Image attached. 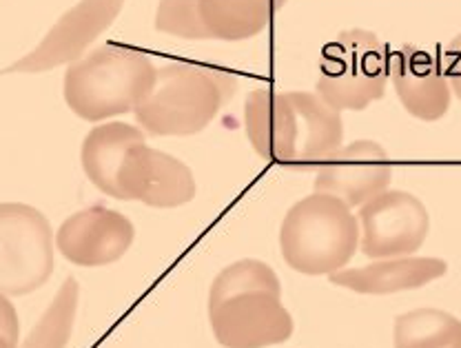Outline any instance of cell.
Wrapping results in <instances>:
<instances>
[{"mask_svg":"<svg viewBox=\"0 0 461 348\" xmlns=\"http://www.w3.org/2000/svg\"><path fill=\"white\" fill-rule=\"evenodd\" d=\"M80 162L86 178L115 200L176 209L198 193L185 162L149 147L147 133L127 123H103L91 129L80 149Z\"/></svg>","mask_w":461,"mask_h":348,"instance_id":"obj_1","label":"cell"},{"mask_svg":"<svg viewBox=\"0 0 461 348\" xmlns=\"http://www.w3.org/2000/svg\"><path fill=\"white\" fill-rule=\"evenodd\" d=\"M244 129L259 158L280 164L321 162L344 140L342 114L311 91H251Z\"/></svg>","mask_w":461,"mask_h":348,"instance_id":"obj_2","label":"cell"},{"mask_svg":"<svg viewBox=\"0 0 461 348\" xmlns=\"http://www.w3.org/2000/svg\"><path fill=\"white\" fill-rule=\"evenodd\" d=\"M209 322L224 348H267L293 335L280 278L259 260H240L213 279Z\"/></svg>","mask_w":461,"mask_h":348,"instance_id":"obj_3","label":"cell"},{"mask_svg":"<svg viewBox=\"0 0 461 348\" xmlns=\"http://www.w3.org/2000/svg\"><path fill=\"white\" fill-rule=\"evenodd\" d=\"M230 71L186 60L165 62L136 105V123L149 135H195L209 127L238 91Z\"/></svg>","mask_w":461,"mask_h":348,"instance_id":"obj_4","label":"cell"},{"mask_svg":"<svg viewBox=\"0 0 461 348\" xmlns=\"http://www.w3.org/2000/svg\"><path fill=\"white\" fill-rule=\"evenodd\" d=\"M156 65L144 51L107 42L71 62L65 74L67 107L86 123H103L136 109L151 87Z\"/></svg>","mask_w":461,"mask_h":348,"instance_id":"obj_5","label":"cell"},{"mask_svg":"<svg viewBox=\"0 0 461 348\" xmlns=\"http://www.w3.org/2000/svg\"><path fill=\"white\" fill-rule=\"evenodd\" d=\"M357 246L359 220L344 200L329 193H311L293 205L282 222V258L297 273L330 275L342 270Z\"/></svg>","mask_w":461,"mask_h":348,"instance_id":"obj_6","label":"cell"},{"mask_svg":"<svg viewBox=\"0 0 461 348\" xmlns=\"http://www.w3.org/2000/svg\"><path fill=\"white\" fill-rule=\"evenodd\" d=\"M388 50L377 33L346 29L321 50L315 94L335 111H364L388 85Z\"/></svg>","mask_w":461,"mask_h":348,"instance_id":"obj_7","label":"cell"},{"mask_svg":"<svg viewBox=\"0 0 461 348\" xmlns=\"http://www.w3.org/2000/svg\"><path fill=\"white\" fill-rule=\"evenodd\" d=\"M286 0H160L158 32L185 41H249L264 32Z\"/></svg>","mask_w":461,"mask_h":348,"instance_id":"obj_8","label":"cell"},{"mask_svg":"<svg viewBox=\"0 0 461 348\" xmlns=\"http://www.w3.org/2000/svg\"><path fill=\"white\" fill-rule=\"evenodd\" d=\"M54 234L50 220L21 202L0 205V293L27 295L54 273Z\"/></svg>","mask_w":461,"mask_h":348,"instance_id":"obj_9","label":"cell"},{"mask_svg":"<svg viewBox=\"0 0 461 348\" xmlns=\"http://www.w3.org/2000/svg\"><path fill=\"white\" fill-rule=\"evenodd\" d=\"M362 246L368 258H403L429 238L430 217L424 202L406 191L386 188L359 209Z\"/></svg>","mask_w":461,"mask_h":348,"instance_id":"obj_10","label":"cell"},{"mask_svg":"<svg viewBox=\"0 0 461 348\" xmlns=\"http://www.w3.org/2000/svg\"><path fill=\"white\" fill-rule=\"evenodd\" d=\"M124 3L127 0H80L58 18L36 50L3 69V74H41L78 62L95 38L113 25Z\"/></svg>","mask_w":461,"mask_h":348,"instance_id":"obj_11","label":"cell"},{"mask_svg":"<svg viewBox=\"0 0 461 348\" xmlns=\"http://www.w3.org/2000/svg\"><path fill=\"white\" fill-rule=\"evenodd\" d=\"M391 180L393 162L386 149L373 140H357L317 162L315 191L339 197L348 206H362L386 191Z\"/></svg>","mask_w":461,"mask_h":348,"instance_id":"obj_12","label":"cell"},{"mask_svg":"<svg viewBox=\"0 0 461 348\" xmlns=\"http://www.w3.org/2000/svg\"><path fill=\"white\" fill-rule=\"evenodd\" d=\"M131 220L107 206H89L67 217L56 234V246L76 267H107L131 249Z\"/></svg>","mask_w":461,"mask_h":348,"instance_id":"obj_13","label":"cell"},{"mask_svg":"<svg viewBox=\"0 0 461 348\" xmlns=\"http://www.w3.org/2000/svg\"><path fill=\"white\" fill-rule=\"evenodd\" d=\"M388 78L402 107L424 123H437L450 109V91L441 60L420 47H402L388 56Z\"/></svg>","mask_w":461,"mask_h":348,"instance_id":"obj_14","label":"cell"},{"mask_svg":"<svg viewBox=\"0 0 461 348\" xmlns=\"http://www.w3.org/2000/svg\"><path fill=\"white\" fill-rule=\"evenodd\" d=\"M448 264L439 258H388L382 262L366 264L359 269H342L330 273L335 287L350 288L362 295H391L400 291H412L435 282L446 275Z\"/></svg>","mask_w":461,"mask_h":348,"instance_id":"obj_15","label":"cell"},{"mask_svg":"<svg viewBox=\"0 0 461 348\" xmlns=\"http://www.w3.org/2000/svg\"><path fill=\"white\" fill-rule=\"evenodd\" d=\"M395 348H461V322L439 308H417L395 320Z\"/></svg>","mask_w":461,"mask_h":348,"instance_id":"obj_16","label":"cell"},{"mask_svg":"<svg viewBox=\"0 0 461 348\" xmlns=\"http://www.w3.org/2000/svg\"><path fill=\"white\" fill-rule=\"evenodd\" d=\"M78 282L67 278L58 291L56 299L50 304L45 316L36 324L25 344L21 348H65L74 331L76 311H78Z\"/></svg>","mask_w":461,"mask_h":348,"instance_id":"obj_17","label":"cell"},{"mask_svg":"<svg viewBox=\"0 0 461 348\" xmlns=\"http://www.w3.org/2000/svg\"><path fill=\"white\" fill-rule=\"evenodd\" d=\"M21 337V322L14 304L0 293V348H16Z\"/></svg>","mask_w":461,"mask_h":348,"instance_id":"obj_18","label":"cell"},{"mask_svg":"<svg viewBox=\"0 0 461 348\" xmlns=\"http://www.w3.org/2000/svg\"><path fill=\"white\" fill-rule=\"evenodd\" d=\"M441 69H444L450 91L461 100V33L446 47L444 58H441Z\"/></svg>","mask_w":461,"mask_h":348,"instance_id":"obj_19","label":"cell"}]
</instances>
